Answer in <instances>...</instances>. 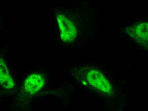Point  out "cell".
Listing matches in <instances>:
<instances>
[{
	"mask_svg": "<svg viewBox=\"0 0 148 111\" xmlns=\"http://www.w3.org/2000/svg\"><path fill=\"white\" fill-rule=\"evenodd\" d=\"M57 20L62 41L67 42L73 41L77 36V30L74 24L63 15H58Z\"/></svg>",
	"mask_w": 148,
	"mask_h": 111,
	"instance_id": "cell-3",
	"label": "cell"
},
{
	"mask_svg": "<svg viewBox=\"0 0 148 111\" xmlns=\"http://www.w3.org/2000/svg\"><path fill=\"white\" fill-rule=\"evenodd\" d=\"M87 80L90 85L106 93L112 92V88L101 72L96 70H90L87 73Z\"/></svg>",
	"mask_w": 148,
	"mask_h": 111,
	"instance_id": "cell-2",
	"label": "cell"
},
{
	"mask_svg": "<svg viewBox=\"0 0 148 111\" xmlns=\"http://www.w3.org/2000/svg\"><path fill=\"white\" fill-rule=\"evenodd\" d=\"M0 80L1 85L5 88H12L14 87L15 84L11 77L8 68L3 59H1L0 62Z\"/></svg>",
	"mask_w": 148,
	"mask_h": 111,
	"instance_id": "cell-5",
	"label": "cell"
},
{
	"mask_svg": "<svg viewBox=\"0 0 148 111\" xmlns=\"http://www.w3.org/2000/svg\"><path fill=\"white\" fill-rule=\"evenodd\" d=\"M127 32L138 44L148 50V22L129 27Z\"/></svg>",
	"mask_w": 148,
	"mask_h": 111,
	"instance_id": "cell-1",
	"label": "cell"
},
{
	"mask_svg": "<svg viewBox=\"0 0 148 111\" xmlns=\"http://www.w3.org/2000/svg\"><path fill=\"white\" fill-rule=\"evenodd\" d=\"M45 79L38 74H33L26 79L24 84L25 91L31 94H34L44 86Z\"/></svg>",
	"mask_w": 148,
	"mask_h": 111,
	"instance_id": "cell-4",
	"label": "cell"
}]
</instances>
